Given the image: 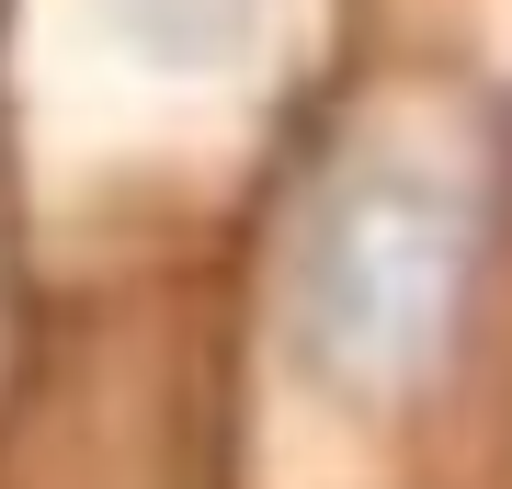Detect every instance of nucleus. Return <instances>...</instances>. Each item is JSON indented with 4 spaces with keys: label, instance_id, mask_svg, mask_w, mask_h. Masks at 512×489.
<instances>
[{
    "label": "nucleus",
    "instance_id": "nucleus-2",
    "mask_svg": "<svg viewBox=\"0 0 512 489\" xmlns=\"http://www.w3.org/2000/svg\"><path fill=\"white\" fill-rule=\"evenodd\" d=\"M114 12H126L148 46H171V57H205V46H217L239 12H251V0H114Z\"/></svg>",
    "mask_w": 512,
    "mask_h": 489
},
{
    "label": "nucleus",
    "instance_id": "nucleus-1",
    "mask_svg": "<svg viewBox=\"0 0 512 489\" xmlns=\"http://www.w3.org/2000/svg\"><path fill=\"white\" fill-rule=\"evenodd\" d=\"M444 296V228H433V194L410 182H365V194L330 205L319 251H308V330L342 364H399L421 342Z\"/></svg>",
    "mask_w": 512,
    "mask_h": 489
}]
</instances>
